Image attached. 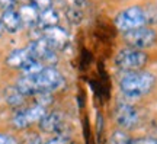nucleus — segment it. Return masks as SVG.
<instances>
[{
    "mask_svg": "<svg viewBox=\"0 0 157 144\" xmlns=\"http://www.w3.org/2000/svg\"><path fill=\"white\" fill-rule=\"evenodd\" d=\"M157 86L156 74L150 70H138V72L122 73L119 77L118 88L125 99H140L150 95Z\"/></svg>",
    "mask_w": 157,
    "mask_h": 144,
    "instance_id": "f257e3e1",
    "label": "nucleus"
},
{
    "mask_svg": "<svg viewBox=\"0 0 157 144\" xmlns=\"http://www.w3.org/2000/svg\"><path fill=\"white\" fill-rule=\"evenodd\" d=\"M112 63L119 73L138 72L147 68V66L150 64V54L148 51L121 45V48H118L117 53L113 54Z\"/></svg>",
    "mask_w": 157,
    "mask_h": 144,
    "instance_id": "f03ea898",
    "label": "nucleus"
},
{
    "mask_svg": "<svg viewBox=\"0 0 157 144\" xmlns=\"http://www.w3.org/2000/svg\"><path fill=\"white\" fill-rule=\"evenodd\" d=\"M112 23L113 28L119 33L129 32V31L138 29L141 26H147L146 10H144L143 3L129 5L121 9L119 12H117L112 19Z\"/></svg>",
    "mask_w": 157,
    "mask_h": 144,
    "instance_id": "7ed1b4c3",
    "label": "nucleus"
},
{
    "mask_svg": "<svg viewBox=\"0 0 157 144\" xmlns=\"http://www.w3.org/2000/svg\"><path fill=\"white\" fill-rule=\"evenodd\" d=\"M121 45L137 48V50H151L157 45V28L154 26H141L129 32L119 33Z\"/></svg>",
    "mask_w": 157,
    "mask_h": 144,
    "instance_id": "20e7f679",
    "label": "nucleus"
},
{
    "mask_svg": "<svg viewBox=\"0 0 157 144\" xmlns=\"http://www.w3.org/2000/svg\"><path fill=\"white\" fill-rule=\"evenodd\" d=\"M50 109L51 108H45L34 100H29V103L15 111L12 116V125L16 130H28L29 127L36 125Z\"/></svg>",
    "mask_w": 157,
    "mask_h": 144,
    "instance_id": "39448f33",
    "label": "nucleus"
},
{
    "mask_svg": "<svg viewBox=\"0 0 157 144\" xmlns=\"http://www.w3.org/2000/svg\"><path fill=\"white\" fill-rule=\"evenodd\" d=\"M38 92H51L56 93L66 86V76L60 67L45 66L42 72L34 76Z\"/></svg>",
    "mask_w": 157,
    "mask_h": 144,
    "instance_id": "423d86ee",
    "label": "nucleus"
},
{
    "mask_svg": "<svg viewBox=\"0 0 157 144\" xmlns=\"http://www.w3.org/2000/svg\"><path fill=\"white\" fill-rule=\"evenodd\" d=\"M113 119L121 130L131 131L134 130L141 121V115L138 108L127 100H121L115 105L113 109Z\"/></svg>",
    "mask_w": 157,
    "mask_h": 144,
    "instance_id": "0eeeda50",
    "label": "nucleus"
},
{
    "mask_svg": "<svg viewBox=\"0 0 157 144\" xmlns=\"http://www.w3.org/2000/svg\"><path fill=\"white\" fill-rule=\"evenodd\" d=\"M26 48L31 53V56L39 60L44 66H56L58 67L60 64V53H57L41 35L36 38H31Z\"/></svg>",
    "mask_w": 157,
    "mask_h": 144,
    "instance_id": "6e6552de",
    "label": "nucleus"
},
{
    "mask_svg": "<svg viewBox=\"0 0 157 144\" xmlns=\"http://www.w3.org/2000/svg\"><path fill=\"white\" fill-rule=\"evenodd\" d=\"M39 133L44 135H56V134H67L66 125H67V116L61 109H50L42 119L36 124Z\"/></svg>",
    "mask_w": 157,
    "mask_h": 144,
    "instance_id": "1a4fd4ad",
    "label": "nucleus"
},
{
    "mask_svg": "<svg viewBox=\"0 0 157 144\" xmlns=\"http://www.w3.org/2000/svg\"><path fill=\"white\" fill-rule=\"evenodd\" d=\"M41 37H42L57 53L66 51L68 44H70V33H68L67 28H64L63 25H57V26H52V28L42 29V31H41Z\"/></svg>",
    "mask_w": 157,
    "mask_h": 144,
    "instance_id": "9d476101",
    "label": "nucleus"
},
{
    "mask_svg": "<svg viewBox=\"0 0 157 144\" xmlns=\"http://www.w3.org/2000/svg\"><path fill=\"white\" fill-rule=\"evenodd\" d=\"M16 10L19 13V18H21V22H22L23 29H28V31H32V29L38 28V22H39V13L41 12L32 6L31 3H21V5L16 6Z\"/></svg>",
    "mask_w": 157,
    "mask_h": 144,
    "instance_id": "9b49d317",
    "label": "nucleus"
},
{
    "mask_svg": "<svg viewBox=\"0 0 157 144\" xmlns=\"http://www.w3.org/2000/svg\"><path fill=\"white\" fill-rule=\"evenodd\" d=\"M3 98H5L6 103L10 106V108H13L15 111L19 109V108H22V106H25L26 103H29V100H31L16 88L15 83L6 86L5 90H3Z\"/></svg>",
    "mask_w": 157,
    "mask_h": 144,
    "instance_id": "f8f14e48",
    "label": "nucleus"
},
{
    "mask_svg": "<svg viewBox=\"0 0 157 144\" xmlns=\"http://www.w3.org/2000/svg\"><path fill=\"white\" fill-rule=\"evenodd\" d=\"M29 58H32L31 56V53L28 51L26 47H19V48H13V50L6 56L5 58V63L7 67H10L13 70H21L23 66H25V63L29 60Z\"/></svg>",
    "mask_w": 157,
    "mask_h": 144,
    "instance_id": "ddd939ff",
    "label": "nucleus"
},
{
    "mask_svg": "<svg viewBox=\"0 0 157 144\" xmlns=\"http://www.w3.org/2000/svg\"><path fill=\"white\" fill-rule=\"evenodd\" d=\"M0 19H2V23H3V28H5L6 32L17 33L23 29L22 22H21V18H19V13H17L16 7L3 10L2 13H0Z\"/></svg>",
    "mask_w": 157,
    "mask_h": 144,
    "instance_id": "4468645a",
    "label": "nucleus"
},
{
    "mask_svg": "<svg viewBox=\"0 0 157 144\" xmlns=\"http://www.w3.org/2000/svg\"><path fill=\"white\" fill-rule=\"evenodd\" d=\"M57 25H61V12L57 9L56 6H52L47 10H42L39 13V22H38V29L52 28Z\"/></svg>",
    "mask_w": 157,
    "mask_h": 144,
    "instance_id": "2eb2a0df",
    "label": "nucleus"
},
{
    "mask_svg": "<svg viewBox=\"0 0 157 144\" xmlns=\"http://www.w3.org/2000/svg\"><path fill=\"white\" fill-rule=\"evenodd\" d=\"M44 67L45 66L41 61L32 57V58H29V60L25 63V66L19 70V74H23V76H36L38 73L42 72Z\"/></svg>",
    "mask_w": 157,
    "mask_h": 144,
    "instance_id": "dca6fc26",
    "label": "nucleus"
},
{
    "mask_svg": "<svg viewBox=\"0 0 157 144\" xmlns=\"http://www.w3.org/2000/svg\"><path fill=\"white\" fill-rule=\"evenodd\" d=\"M132 138L129 137L128 131H125V130H117L115 133L111 135V143L112 144H131Z\"/></svg>",
    "mask_w": 157,
    "mask_h": 144,
    "instance_id": "f3484780",
    "label": "nucleus"
},
{
    "mask_svg": "<svg viewBox=\"0 0 157 144\" xmlns=\"http://www.w3.org/2000/svg\"><path fill=\"white\" fill-rule=\"evenodd\" d=\"M45 144H73V140L68 134H56L45 140Z\"/></svg>",
    "mask_w": 157,
    "mask_h": 144,
    "instance_id": "a211bd4d",
    "label": "nucleus"
},
{
    "mask_svg": "<svg viewBox=\"0 0 157 144\" xmlns=\"http://www.w3.org/2000/svg\"><path fill=\"white\" fill-rule=\"evenodd\" d=\"M28 3H31L32 6H35L39 12L47 10L54 6V0H28Z\"/></svg>",
    "mask_w": 157,
    "mask_h": 144,
    "instance_id": "6ab92c4d",
    "label": "nucleus"
},
{
    "mask_svg": "<svg viewBox=\"0 0 157 144\" xmlns=\"http://www.w3.org/2000/svg\"><path fill=\"white\" fill-rule=\"evenodd\" d=\"M45 137L42 133H34L31 134L28 138H26V141H25V144H45Z\"/></svg>",
    "mask_w": 157,
    "mask_h": 144,
    "instance_id": "aec40b11",
    "label": "nucleus"
},
{
    "mask_svg": "<svg viewBox=\"0 0 157 144\" xmlns=\"http://www.w3.org/2000/svg\"><path fill=\"white\" fill-rule=\"evenodd\" d=\"M0 144H21V141L10 133H0Z\"/></svg>",
    "mask_w": 157,
    "mask_h": 144,
    "instance_id": "412c9836",
    "label": "nucleus"
},
{
    "mask_svg": "<svg viewBox=\"0 0 157 144\" xmlns=\"http://www.w3.org/2000/svg\"><path fill=\"white\" fill-rule=\"evenodd\" d=\"M131 144H157V137H138V138H132Z\"/></svg>",
    "mask_w": 157,
    "mask_h": 144,
    "instance_id": "4be33fe9",
    "label": "nucleus"
},
{
    "mask_svg": "<svg viewBox=\"0 0 157 144\" xmlns=\"http://www.w3.org/2000/svg\"><path fill=\"white\" fill-rule=\"evenodd\" d=\"M17 6L16 0H0V12L7 10V9H13Z\"/></svg>",
    "mask_w": 157,
    "mask_h": 144,
    "instance_id": "5701e85b",
    "label": "nucleus"
},
{
    "mask_svg": "<svg viewBox=\"0 0 157 144\" xmlns=\"http://www.w3.org/2000/svg\"><path fill=\"white\" fill-rule=\"evenodd\" d=\"M5 32H6V31H5V28H3V23H2V19H0V37H2V35H3Z\"/></svg>",
    "mask_w": 157,
    "mask_h": 144,
    "instance_id": "b1692460",
    "label": "nucleus"
},
{
    "mask_svg": "<svg viewBox=\"0 0 157 144\" xmlns=\"http://www.w3.org/2000/svg\"><path fill=\"white\" fill-rule=\"evenodd\" d=\"M119 2H128V0H119Z\"/></svg>",
    "mask_w": 157,
    "mask_h": 144,
    "instance_id": "393cba45",
    "label": "nucleus"
},
{
    "mask_svg": "<svg viewBox=\"0 0 157 144\" xmlns=\"http://www.w3.org/2000/svg\"><path fill=\"white\" fill-rule=\"evenodd\" d=\"M143 2H144V0H143Z\"/></svg>",
    "mask_w": 157,
    "mask_h": 144,
    "instance_id": "a878e982",
    "label": "nucleus"
}]
</instances>
